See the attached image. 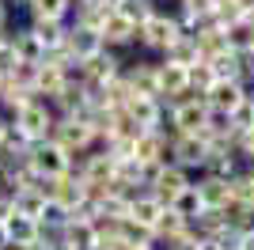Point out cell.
<instances>
[{
    "instance_id": "f35d334b",
    "label": "cell",
    "mask_w": 254,
    "mask_h": 250,
    "mask_svg": "<svg viewBox=\"0 0 254 250\" xmlns=\"http://www.w3.org/2000/svg\"><path fill=\"white\" fill-rule=\"evenodd\" d=\"M50 250H72V247H68V243H61V239H57V243H50Z\"/></svg>"
},
{
    "instance_id": "e575fe53",
    "label": "cell",
    "mask_w": 254,
    "mask_h": 250,
    "mask_svg": "<svg viewBox=\"0 0 254 250\" xmlns=\"http://www.w3.org/2000/svg\"><path fill=\"white\" fill-rule=\"evenodd\" d=\"M0 27H11V8L0 0Z\"/></svg>"
},
{
    "instance_id": "5b68a950",
    "label": "cell",
    "mask_w": 254,
    "mask_h": 250,
    "mask_svg": "<svg viewBox=\"0 0 254 250\" xmlns=\"http://www.w3.org/2000/svg\"><path fill=\"white\" fill-rule=\"evenodd\" d=\"M27 163L34 167V175L42 178H57L68 171V163H72V156L64 152V148H57L53 140H38V144L27 148Z\"/></svg>"
},
{
    "instance_id": "30bf717a",
    "label": "cell",
    "mask_w": 254,
    "mask_h": 250,
    "mask_svg": "<svg viewBox=\"0 0 254 250\" xmlns=\"http://www.w3.org/2000/svg\"><path fill=\"white\" fill-rule=\"evenodd\" d=\"M201 99H205L209 110H216V114H232L235 106L247 99V87L239 80H212V87L201 95Z\"/></svg>"
},
{
    "instance_id": "d590c367",
    "label": "cell",
    "mask_w": 254,
    "mask_h": 250,
    "mask_svg": "<svg viewBox=\"0 0 254 250\" xmlns=\"http://www.w3.org/2000/svg\"><path fill=\"white\" fill-rule=\"evenodd\" d=\"M239 250H254V231H247V235H239Z\"/></svg>"
},
{
    "instance_id": "ee69618b",
    "label": "cell",
    "mask_w": 254,
    "mask_h": 250,
    "mask_svg": "<svg viewBox=\"0 0 254 250\" xmlns=\"http://www.w3.org/2000/svg\"><path fill=\"white\" fill-rule=\"evenodd\" d=\"M251 50H254V38H251Z\"/></svg>"
},
{
    "instance_id": "3957f363",
    "label": "cell",
    "mask_w": 254,
    "mask_h": 250,
    "mask_svg": "<svg viewBox=\"0 0 254 250\" xmlns=\"http://www.w3.org/2000/svg\"><path fill=\"white\" fill-rule=\"evenodd\" d=\"M50 140L57 148H64L68 156H84V152L95 148V136H91L87 122H80V118H57L50 129Z\"/></svg>"
},
{
    "instance_id": "cb8c5ba5",
    "label": "cell",
    "mask_w": 254,
    "mask_h": 250,
    "mask_svg": "<svg viewBox=\"0 0 254 250\" xmlns=\"http://www.w3.org/2000/svg\"><path fill=\"white\" fill-rule=\"evenodd\" d=\"M114 11L122 15V19H129L133 27H140L144 19H152V15H156V4H152V0H118Z\"/></svg>"
},
{
    "instance_id": "4316f807",
    "label": "cell",
    "mask_w": 254,
    "mask_h": 250,
    "mask_svg": "<svg viewBox=\"0 0 254 250\" xmlns=\"http://www.w3.org/2000/svg\"><path fill=\"white\" fill-rule=\"evenodd\" d=\"M171 212H175V216H182V220H186V224H190V220L193 216H197V212H201V201H197V193H193V182H190V186H186V189H182V193H179V197H175V201H171Z\"/></svg>"
},
{
    "instance_id": "9a60e30c",
    "label": "cell",
    "mask_w": 254,
    "mask_h": 250,
    "mask_svg": "<svg viewBox=\"0 0 254 250\" xmlns=\"http://www.w3.org/2000/svg\"><path fill=\"white\" fill-rule=\"evenodd\" d=\"M122 110H126V114L133 118L140 129H152V125L163 118V103H159V99H148V95H133Z\"/></svg>"
},
{
    "instance_id": "5bb4252c",
    "label": "cell",
    "mask_w": 254,
    "mask_h": 250,
    "mask_svg": "<svg viewBox=\"0 0 254 250\" xmlns=\"http://www.w3.org/2000/svg\"><path fill=\"white\" fill-rule=\"evenodd\" d=\"M27 31L38 38L42 53H50V50H61V46H64V31H68V23H57V19H27Z\"/></svg>"
},
{
    "instance_id": "8fae6325",
    "label": "cell",
    "mask_w": 254,
    "mask_h": 250,
    "mask_svg": "<svg viewBox=\"0 0 254 250\" xmlns=\"http://www.w3.org/2000/svg\"><path fill=\"white\" fill-rule=\"evenodd\" d=\"M64 50H68V57H76V61H87V57H95V53L103 50V38H99V31H91V27L68 23V31H64Z\"/></svg>"
},
{
    "instance_id": "603a6c76",
    "label": "cell",
    "mask_w": 254,
    "mask_h": 250,
    "mask_svg": "<svg viewBox=\"0 0 254 250\" xmlns=\"http://www.w3.org/2000/svg\"><path fill=\"white\" fill-rule=\"evenodd\" d=\"M228 197L232 201H239V205H247V208H254V178H251V171H235L232 178H228Z\"/></svg>"
},
{
    "instance_id": "1f68e13d",
    "label": "cell",
    "mask_w": 254,
    "mask_h": 250,
    "mask_svg": "<svg viewBox=\"0 0 254 250\" xmlns=\"http://www.w3.org/2000/svg\"><path fill=\"white\" fill-rule=\"evenodd\" d=\"M34 80H38V64L34 61H19L8 76V83H15V87H23V91H31V95H34Z\"/></svg>"
},
{
    "instance_id": "8992f818",
    "label": "cell",
    "mask_w": 254,
    "mask_h": 250,
    "mask_svg": "<svg viewBox=\"0 0 254 250\" xmlns=\"http://www.w3.org/2000/svg\"><path fill=\"white\" fill-rule=\"evenodd\" d=\"M122 80H126V87L133 95H148V99H156L159 87H156V57H140V53H133L126 61V68H122Z\"/></svg>"
},
{
    "instance_id": "ba28073f",
    "label": "cell",
    "mask_w": 254,
    "mask_h": 250,
    "mask_svg": "<svg viewBox=\"0 0 254 250\" xmlns=\"http://www.w3.org/2000/svg\"><path fill=\"white\" fill-rule=\"evenodd\" d=\"M190 182H193V175H186L182 167H159L156 175H152V182H148V193L159 201V205H171Z\"/></svg>"
},
{
    "instance_id": "2e32d148",
    "label": "cell",
    "mask_w": 254,
    "mask_h": 250,
    "mask_svg": "<svg viewBox=\"0 0 254 250\" xmlns=\"http://www.w3.org/2000/svg\"><path fill=\"white\" fill-rule=\"evenodd\" d=\"M8 46L15 50V57H19V61L42 64V46H38V38L27 31V23H19V27H8Z\"/></svg>"
},
{
    "instance_id": "52a82bcc",
    "label": "cell",
    "mask_w": 254,
    "mask_h": 250,
    "mask_svg": "<svg viewBox=\"0 0 254 250\" xmlns=\"http://www.w3.org/2000/svg\"><path fill=\"white\" fill-rule=\"evenodd\" d=\"M126 61H129V53H114V50H99L95 57H87V61H80L84 64V80H91V83H114L118 76H122V68H126ZM80 80V83H84Z\"/></svg>"
},
{
    "instance_id": "b9f144b4",
    "label": "cell",
    "mask_w": 254,
    "mask_h": 250,
    "mask_svg": "<svg viewBox=\"0 0 254 250\" xmlns=\"http://www.w3.org/2000/svg\"><path fill=\"white\" fill-rule=\"evenodd\" d=\"M247 171H254V156H251V159H247Z\"/></svg>"
},
{
    "instance_id": "bcb514c9",
    "label": "cell",
    "mask_w": 254,
    "mask_h": 250,
    "mask_svg": "<svg viewBox=\"0 0 254 250\" xmlns=\"http://www.w3.org/2000/svg\"><path fill=\"white\" fill-rule=\"evenodd\" d=\"M251 178H254V171H251Z\"/></svg>"
},
{
    "instance_id": "7402d4cb",
    "label": "cell",
    "mask_w": 254,
    "mask_h": 250,
    "mask_svg": "<svg viewBox=\"0 0 254 250\" xmlns=\"http://www.w3.org/2000/svg\"><path fill=\"white\" fill-rule=\"evenodd\" d=\"M31 99H34L31 91H23V87H15V83H8V80H4V87H0V114H4V118L11 122V118L19 114V110H23L27 103H31Z\"/></svg>"
},
{
    "instance_id": "7dc6e473",
    "label": "cell",
    "mask_w": 254,
    "mask_h": 250,
    "mask_svg": "<svg viewBox=\"0 0 254 250\" xmlns=\"http://www.w3.org/2000/svg\"><path fill=\"white\" fill-rule=\"evenodd\" d=\"M251 87H254V83H251Z\"/></svg>"
},
{
    "instance_id": "d6a6232c",
    "label": "cell",
    "mask_w": 254,
    "mask_h": 250,
    "mask_svg": "<svg viewBox=\"0 0 254 250\" xmlns=\"http://www.w3.org/2000/svg\"><path fill=\"white\" fill-rule=\"evenodd\" d=\"M15 64H19V57H15V50H11L8 42H4V46H0V80H8Z\"/></svg>"
},
{
    "instance_id": "277c9868",
    "label": "cell",
    "mask_w": 254,
    "mask_h": 250,
    "mask_svg": "<svg viewBox=\"0 0 254 250\" xmlns=\"http://www.w3.org/2000/svg\"><path fill=\"white\" fill-rule=\"evenodd\" d=\"M167 114H171V136H201L209 106H205V99L197 95V99H182V103L167 106Z\"/></svg>"
},
{
    "instance_id": "9c48e42d",
    "label": "cell",
    "mask_w": 254,
    "mask_h": 250,
    "mask_svg": "<svg viewBox=\"0 0 254 250\" xmlns=\"http://www.w3.org/2000/svg\"><path fill=\"white\" fill-rule=\"evenodd\" d=\"M171 159L186 175H201L205 167V136H171Z\"/></svg>"
},
{
    "instance_id": "d6986e66",
    "label": "cell",
    "mask_w": 254,
    "mask_h": 250,
    "mask_svg": "<svg viewBox=\"0 0 254 250\" xmlns=\"http://www.w3.org/2000/svg\"><path fill=\"white\" fill-rule=\"evenodd\" d=\"M156 61L179 64V68H190V64H197L201 57H197V46H193V34H182L179 42H171L167 50H163V57H156Z\"/></svg>"
},
{
    "instance_id": "7bdbcfd3",
    "label": "cell",
    "mask_w": 254,
    "mask_h": 250,
    "mask_svg": "<svg viewBox=\"0 0 254 250\" xmlns=\"http://www.w3.org/2000/svg\"><path fill=\"white\" fill-rule=\"evenodd\" d=\"M4 250H23V247H15V243H8V247H4Z\"/></svg>"
},
{
    "instance_id": "ffe728a7",
    "label": "cell",
    "mask_w": 254,
    "mask_h": 250,
    "mask_svg": "<svg viewBox=\"0 0 254 250\" xmlns=\"http://www.w3.org/2000/svg\"><path fill=\"white\" fill-rule=\"evenodd\" d=\"M163 208H167V205H159L148 189H144V193H140V197H133V205H129V220H133V224H140V228H156V220H159V212H163Z\"/></svg>"
},
{
    "instance_id": "60d3db41",
    "label": "cell",
    "mask_w": 254,
    "mask_h": 250,
    "mask_svg": "<svg viewBox=\"0 0 254 250\" xmlns=\"http://www.w3.org/2000/svg\"><path fill=\"white\" fill-rule=\"evenodd\" d=\"M4 129H8V118H4V114H0V136H4Z\"/></svg>"
},
{
    "instance_id": "f6af8a7d",
    "label": "cell",
    "mask_w": 254,
    "mask_h": 250,
    "mask_svg": "<svg viewBox=\"0 0 254 250\" xmlns=\"http://www.w3.org/2000/svg\"><path fill=\"white\" fill-rule=\"evenodd\" d=\"M110 4H118V0H110Z\"/></svg>"
},
{
    "instance_id": "44dd1931",
    "label": "cell",
    "mask_w": 254,
    "mask_h": 250,
    "mask_svg": "<svg viewBox=\"0 0 254 250\" xmlns=\"http://www.w3.org/2000/svg\"><path fill=\"white\" fill-rule=\"evenodd\" d=\"M4 231H8V243H15V247H31V243L38 239V224L19 216L15 208H11V216L4 220Z\"/></svg>"
},
{
    "instance_id": "d4e9b609",
    "label": "cell",
    "mask_w": 254,
    "mask_h": 250,
    "mask_svg": "<svg viewBox=\"0 0 254 250\" xmlns=\"http://www.w3.org/2000/svg\"><path fill=\"white\" fill-rule=\"evenodd\" d=\"M212 68V76L216 80H239V53L235 50H224V53H216L212 61H205Z\"/></svg>"
},
{
    "instance_id": "ab89813d",
    "label": "cell",
    "mask_w": 254,
    "mask_h": 250,
    "mask_svg": "<svg viewBox=\"0 0 254 250\" xmlns=\"http://www.w3.org/2000/svg\"><path fill=\"white\" fill-rule=\"evenodd\" d=\"M8 247V231H4V224H0V250Z\"/></svg>"
},
{
    "instance_id": "7a4b0ae2",
    "label": "cell",
    "mask_w": 254,
    "mask_h": 250,
    "mask_svg": "<svg viewBox=\"0 0 254 250\" xmlns=\"http://www.w3.org/2000/svg\"><path fill=\"white\" fill-rule=\"evenodd\" d=\"M53 122H57V114H53V106L50 103H42V99H31V103L23 106L19 114L11 118V125L19 129L31 144H38V140H50V129H53Z\"/></svg>"
},
{
    "instance_id": "f546056e",
    "label": "cell",
    "mask_w": 254,
    "mask_h": 250,
    "mask_svg": "<svg viewBox=\"0 0 254 250\" xmlns=\"http://www.w3.org/2000/svg\"><path fill=\"white\" fill-rule=\"evenodd\" d=\"M118 239L126 243V247H148L152 243V228H140V224H133V220H122L118 224Z\"/></svg>"
},
{
    "instance_id": "ac0fdd59",
    "label": "cell",
    "mask_w": 254,
    "mask_h": 250,
    "mask_svg": "<svg viewBox=\"0 0 254 250\" xmlns=\"http://www.w3.org/2000/svg\"><path fill=\"white\" fill-rule=\"evenodd\" d=\"M64 87V76L57 64H38V80H34V99H42V103H53Z\"/></svg>"
},
{
    "instance_id": "83f0119b",
    "label": "cell",
    "mask_w": 254,
    "mask_h": 250,
    "mask_svg": "<svg viewBox=\"0 0 254 250\" xmlns=\"http://www.w3.org/2000/svg\"><path fill=\"white\" fill-rule=\"evenodd\" d=\"M224 38H228V50L247 53V50H251V38H254V23H247V19L232 23V27L224 31Z\"/></svg>"
},
{
    "instance_id": "4dcf8cb0",
    "label": "cell",
    "mask_w": 254,
    "mask_h": 250,
    "mask_svg": "<svg viewBox=\"0 0 254 250\" xmlns=\"http://www.w3.org/2000/svg\"><path fill=\"white\" fill-rule=\"evenodd\" d=\"M209 19L216 23L220 31H228L232 23H239V19H243V8H239L235 0H216V4H212V15H209Z\"/></svg>"
},
{
    "instance_id": "4fadbf2b",
    "label": "cell",
    "mask_w": 254,
    "mask_h": 250,
    "mask_svg": "<svg viewBox=\"0 0 254 250\" xmlns=\"http://www.w3.org/2000/svg\"><path fill=\"white\" fill-rule=\"evenodd\" d=\"M50 201L53 205H61V208H72L84 201V182L72 175V171H64V175L50 178Z\"/></svg>"
},
{
    "instance_id": "8d00e7d4",
    "label": "cell",
    "mask_w": 254,
    "mask_h": 250,
    "mask_svg": "<svg viewBox=\"0 0 254 250\" xmlns=\"http://www.w3.org/2000/svg\"><path fill=\"white\" fill-rule=\"evenodd\" d=\"M8 216H11V201H4V197H0V224H4Z\"/></svg>"
},
{
    "instance_id": "f1b7e54d",
    "label": "cell",
    "mask_w": 254,
    "mask_h": 250,
    "mask_svg": "<svg viewBox=\"0 0 254 250\" xmlns=\"http://www.w3.org/2000/svg\"><path fill=\"white\" fill-rule=\"evenodd\" d=\"M186 228H190V224H186L182 216H175L171 208H163V212H159V220H156V228H152V235H159V239H179Z\"/></svg>"
},
{
    "instance_id": "484cf974",
    "label": "cell",
    "mask_w": 254,
    "mask_h": 250,
    "mask_svg": "<svg viewBox=\"0 0 254 250\" xmlns=\"http://www.w3.org/2000/svg\"><path fill=\"white\" fill-rule=\"evenodd\" d=\"M11 208H15L19 216H27V220H34V224H38V216H42V208H46V197L38 193V189H23L19 197L11 201Z\"/></svg>"
},
{
    "instance_id": "836d02e7",
    "label": "cell",
    "mask_w": 254,
    "mask_h": 250,
    "mask_svg": "<svg viewBox=\"0 0 254 250\" xmlns=\"http://www.w3.org/2000/svg\"><path fill=\"white\" fill-rule=\"evenodd\" d=\"M212 243L220 250H239V231H232V228H224L220 235H212Z\"/></svg>"
},
{
    "instance_id": "e0dca14e",
    "label": "cell",
    "mask_w": 254,
    "mask_h": 250,
    "mask_svg": "<svg viewBox=\"0 0 254 250\" xmlns=\"http://www.w3.org/2000/svg\"><path fill=\"white\" fill-rule=\"evenodd\" d=\"M23 15H27V19L68 23V15H72V0H27V4H23Z\"/></svg>"
},
{
    "instance_id": "6da1fadb",
    "label": "cell",
    "mask_w": 254,
    "mask_h": 250,
    "mask_svg": "<svg viewBox=\"0 0 254 250\" xmlns=\"http://www.w3.org/2000/svg\"><path fill=\"white\" fill-rule=\"evenodd\" d=\"M179 38H182L179 19H175L171 11H156L152 19H144L137 27V34H133V53H140V57H163V50Z\"/></svg>"
},
{
    "instance_id": "74e56055",
    "label": "cell",
    "mask_w": 254,
    "mask_h": 250,
    "mask_svg": "<svg viewBox=\"0 0 254 250\" xmlns=\"http://www.w3.org/2000/svg\"><path fill=\"white\" fill-rule=\"evenodd\" d=\"M23 250H50V243H42V239H34L31 247H23Z\"/></svg>"
},
{
    "instance_id": "7c38bea8",
    "label": "cell",
    "mask_w": 254,
    "mask_h": 250,
    "mask_svg": "<svg viewBox=\"0 0 254 250\" xmlns=\"http://www.w3.org/2000/svg\"><path fill=\"white\" fill-rule=\"evenodd\" d=\"M193 193H197V201H201V208H220L224 201H228V178L220 175H193Z\"/></svg>"
}]
</instances>
